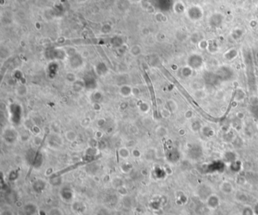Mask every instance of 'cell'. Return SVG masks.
I'll return each instance as SVG.
<instances>
[{"label":"cell","mask_w":258,"mask_h":215,"mask_svg":"<svg viewBox=\"0 0 258 215\" xmlns=\"http://www.w3.org/2000/svg\"><path fill=\"white\" fill-rule=\"evenodd\" d=\"M207 204L210 208H217V205L219 204V198L217 196L212 195L208 197L207 199Z\"/></svg>","instance_id":"obj_1"},{"label":"cell","mask_w":258,"mask_h":215,"mask_svg":"<svg viewBox=\"0 0 258 215\" xmlns=\"http://www.w3.org/2000/svg\"><path fill=\"white\" fill-rule=\"evenodd\" d=\"M24 211L25 215H35L37 211V207L33 204H27L24 206Z\"/></svg>","instance_id":"obj_2"},{"label":"cell","mask_w":258,"mask_h":215,"mask_svg":"<svg viewBox=\"0 0 258 215\" xmlns=\"http://www.w3.org/2000/svg\"><path fill=\"white\" fill-rule=\"evenodd\" d=\"M220 189L225 193H230L232 190V186L229 182H223L220 185Z\"/></svg>","instance_id":"obj_3"},{"label":"cell","mask_w":258,"mask_h":215,"mask_svg":"<svg viewBox=\"0 0 258 215\" xmlns=\"http://www.w3.org/2000/svg\"><path fill=\"white\" fill-rule=\"evenodd\" d=\"M254 211H252L251 208H250L249 207H246L244 211H243L242 215H253Z\"/></svg>","instance_id":"obj_4"},{"label":"cell","mask_w":258,"mask_h":215,"mask_svg":"<svg viewBox=\"0 0 258 215\" xmlns=\"http://www.w3.org/2000/svg\"><path fill=\"white\" fill-rule=\"evenodd\" d=\"M1 215H13V213H11V211H5L1 214Z\"/></svg>","instance_id":"obj_5"},{"label":"cell","mask_w":258,"mask_h":215,"mask_svg":"<svg viewBox=\"0 0 258 215\" xmlns=\"http://www.w3.org/2000/svg\"><path fill=\"white\" fill-rule=\"evenodd\" d=\"M254 212L255 213V214L258 215V204H256V206H255V208H254Z\"/></svg>","instance_id":"obj_6"},{"label":"cell","mask_w":258,"mask_h":215,"mask_svg":"<svg viewBox=\"0 0 258 215\" xmlns=\"http://www.w3.org/2000/svg\"><path fill=\"white\" fill-rule=\"evenodd\" d=\"M257 127H258V122H257Z\"/></svg>","instance_id":"obj_7"},{"label":"cell","mask_w":258,"mask_h":215,"mask_svg":"<svg viewBox=\"0 0 258 215\" xmlns=\"http://www.w3.org/2000/svg\"><path fill=\"white\" fill-rule=\"evenodd\" d=\"M168 215H170V214H168Z\"/></svg>","instance_id":"obj_8"}]
</instances>
